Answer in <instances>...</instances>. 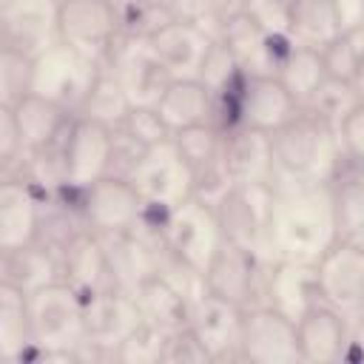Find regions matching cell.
<instances>
[{"mask_svg": "<svg viewBox=\"0 0 364 364\" xmlns=\"http://www.w3.org/2000/svg\"><path fill=\"white\" fill-rule=\"evenodd\" d=\"M276 77L290 91V97L299 102V108H304L313 100V94L321 88V82L327 80V68H324L321 51L296 46L287 54V60L279 65Z\"/></svg>", "mask_w": 364, "mask_h": 364, "instance_id": "obj_34", "label": "cell"}, {"mask_svg": "<svg viewBox=\"0 0 364 364\" xmlns=\"http://www.w3.org/2000/svg\"><path fill=\"white\" fill-rule=\"evenodd\" d=\"M119 128L128 136H134L136 142H142V145H154V142H162V139L171 136V131L165 128V122L156 114V108H142V105L131 108Z\"/></svg>", "mask_w": 364, "mask_h": 364, "instance_id": "obj_45", "label": "cell"}, {"mask_svg": "<svg viewBox=\"0 0 364 364\" xmlns=\"http://www.w3.org/2000/svg\"><path fill=\"white\" fill-rule=\"evenodd\" d=\"M142 324L136 301L119 287H105L85 296V341L105 350L111 358L117 347Z\"/></svg>", "mask_w": 364, "mask_h": 364, "instance_id": "obj_19", "label": "cell"}, {"mask_svg": "<svg viewBox=\"0 0 364 364\" xmlns=\"http://www.w3.org/2000/svg\"><path fill=\"white\" fill-rule=\"evenodd\" d=\"M26 151H23V139H20V128L14 122V111L9 105H0V165H3V176H14L20 171Z\"/></svg>", "mask_w": 364, "mask_h": 364, "instance_id": "obj_46", "label": "cell"}, {"mask_svg": "<svg viewBox=\"0 0 364 364\" xmlns=\"http://www.w3.org/2000/svg\"><path fill=\"white\" fill-rule=\"evenodd\" d=\"M293 6L296 0H245L239 11L270 34H290Z\"/></svg>", "mask_w": 364, "mask_h": 364, "instance_id": "obj_44", "label": "cell"}, {"mask_svg": "<svg viewBox=\"0 0 364 364\" xmlns=\"http://www.w3.org/2000/svg\"><path fill=\"white\" fill-rule=\"evenodd\" d=\"M117 11L119 37H139L151 40L171 17L162 6V0H111Z\"/></svg>", "mask_w": 364, "mask_h": 364, "instance_id": "obj_37", "label": "cell"}, {"mask_svg": "<svg viewBox=\"0 0 364 364\" xmlns=\"http://www.w3.org/2000/svg\"><path fill=\"white\" fill-rule=\"evenodd\" d=\"M364 26V0H296L290 37L304 48H327Z\"/></svg>", "mask_w": 364, "mask_h": 364, "instance_id": "obj_16", "label": "cell"}, {"mask_svg": "<svg viewBox=\"0 0 364 364\" xmlns=\"http://www.w3.org/2000/svg\"><path fill=\"white\" fill-rule=\"evenodd\" d=\"M338 134H341L344 156L364 165V100L344 117V122L338 125Z\"/></svg>", "mask_w": 364, "mask_h": 364, "instance_id": "obj_47", "label": "cell"}, {"mask_svg": "<svg viewBox=\"0 0 364 364\" xmlns=\"http://www.w3.org/2000/svg\"><path fill=\"white\" fill-rule=\"evenodd\" d=\"M162 6H165L171 20L193 23V26L210 31L213 37H219V28L225 20L219 0H162Z\"/></svg>", "mask_w": 364, "mask_h": 364, "instance_id": "obj_42", "label": "cell"}, {"mask_svg": "<svg viewBox=\"0 0 364 364\" xmlns=\"http://www.w3.org/2000/svg\"><path fill=\"white\" fill-rule=\"evenodd\" d=\"M63 151V171L68 188H91L111 171L114 154V128L74 117L60 142Z\"/></svg>", "mask_w": 364, "mask_h": 364, "instance_id": "obj_11", "label": "cell"}, {"mask_svg": "<svg viewBox=\"0 0 364 364\" xmlns=\"http://www.w3.org/2000/svg\"><path fill=\"white\" fill-rule=\"evenodd\" d=\"M225 245L222 225L216 219L213 205L191 196L182 205L171 208L162 225V247L196 267L199 273L208 270L219 247Z\"/></svg>", "mask_w": 364, "mask_h": 364, "instance_id": "obj_6", "label": "cell"}, {"mask_svg": "<svg viewBox=\"0 0 364 364\" xmlns=\"http://www.w3.org/2000/svg\"><path fill=\"white\" fill-rule=\"evenodd\" d=\"M299 350H301V361H313V364H330V361H341L347 353V336H350V321L333 310L330 304L318 301L316 307H310L299 321Z\"/></svg>", "mask_w": 364, "mask_h": 364, "instance_id": "obj_27", "label": "cell"}, {"mask_svg": "<svg viewBox=\"0 0 364 364\" xmlns=\"http://www.w3.org/2000/svg\"><path fill=\"white\" fill-rule=\"evenodd\" d=\"M327 185L333 196L338 239L364 245V165L344 156V162Z\"/></svg>", "mask_w": 364, "mask_h": 364, "instance_id": "obj_31", "label": "cell"}, {"mask_svg": "<svg viewBox=\"0 0 364 364\" xmlns=\"http://www.w3.org/2000/svg\"><path fill=\"white\" fill-rule=\"evenodd\" d=\"M128 179L142 202L154 208L171 210L193 196V168L182 156L173 136L148 145Z\"/></svg>", "mask_w": 364, "mask_h": 364, "instance_id": "obj_7", "label": "cell"}, {"mask_svg": "<svg viewBox=\"0 0 364 364\" xmlns=\"http://www.w3.org/2000/svg\"><path fill=\"white\" fill-rule=\"evenodd\" d=\"M131 100L125 97V91L119 88V82L111 77L108 68H102L97 85L91 88L85 105L80 108L77 117H85V119H94V122H102L108 128H119L131 111Z\"/></svg>", "mask_w": 364, "mask_h": 364, "instance_id": "obj_35", "label": "cell"}, {"mask_svg": "<svg viewBox=\"0 0 364 364\" xmlns=\"http://www.w3.org/2000/svg\"><path fill=\"white\" fill-rule=\"evenodd\" d=\"M46 196L26 176H3L0 182V250L37 242Z\"/></svg>", "mask_w": 364, "mask_h": 364, "instance_id": "obj_21", "label": "cell"}, {"mask_svg": "<svg viewBox=\"0 0 364 364\" xmlns=\"http://www.w3.org/2000/svg\"><path fill=\"white\" fill-rule=\"evenodd\" d=\"M165 341H168V333L154 327V324H139L114 353V361H122V364H156L162 361V353H165Z\"/></svg>", "mask_w": 364, "mask_h": 364, "instance_id": "obj_41", "label": "cell"}, {"mask_svg": "<svg viewBox=\"0 0 364 364\" xmlns=\"http://www.w3.org/2000/svg\"><path fill=\"white\" fill-rule=\"evenodd\" d=\"M154 108H156V114L162 117L165 128L173 136L185 128H196V125L210 122V117H213V91L196 77L193 80H171Z\"/></svg>", "mask_w": 364, "mask_h": 364, "instance_id": "obj_30", "label": "cell"}, {"mask_svg": "<svg viewBox=\"0 0 364 364\" xmlns=\"http://www.w3.org/2000/svg\"><path fill=\"white\" fill-rule=\"evenodd\" d=\"M239 358L256 364H296L301 361L296 321L270 304L245 307Z\"/></svg>", "mask_w": 364, "mask_h": 364, "instance_id": "obj_13", "label": "cell"}, {"mask_svg": "<svg viewBox=\"0 0 364 364\" xmlns=\"http://www.w3.org/2000/svg\"><path fill=\"white\" fill-rule=\"evenodd\" d=\"M242 318H245V307L205 290L199 299L191 301L188 330L193 333V338L199 341V347L208 353L210 361L239 358Z\"/></svg>", "mask_w": 364, "mask_h": 364, "instance_id": "obj_17", "label": "cell"}, {"mask_svg": "<svg viewBox=\"0 0 364 364\" xmlns=\"http://www.w3.org/2000/svg\"><path fill=\"white\" fill-rule=\"evenodd\" d=\"M145 202L131 185V179L122 176H102L91 188H85L82 196V213L85 225L97 233H114V230H134L142 219Z\"/></svg>", "mask_w": 364, "mask_h": 364, "instance_id": "obj_20", "label": "cell"}, {"mask_svg": "<svg viewBox=\"0 0 364 364\" xmlns=\"http://www.w3.org/2000/svg\"><path fill=\"white\" fill-rule=\"evenodd\" d=\"M102 74V65L80 51H74L65 43L51 46L40 57H34V88L31 94H40L60 108H65L71 117L80 114L85 105L91 88L97 85Z\"/></svg>", "mask_w": 364, "mask_h": 364, "instance_id": "obj_4", "label": "cell"}, {"mask_svg": "<svg viewBox=\"0 0 364 364\" xmlns=\"http://www.w3.org/2000/svg\"><path fill=\"white\" fill-rule=\"evenodd\" d=\"M102 68L111 71L134 108H154L171 82V74L154 54L151 43L139 37H119Z\"/></svg>", "mask_w": 364, "mask_h": 364, "instance_id": "obj_9", "label": "cell"}, {"mask_svg": "<svg viewBox=\"0 0 364 364\" xmlns=\"http://www.w3.org/2000/svg\"><path fill=\"white\" fill-rule=\"evenodd\" d=\"M108 270H111V284L134 293L142 282H148L156 273V259L162 245L142 236L139 230H114V233H100Z\"/></svg>", "mask_w": 364, "mask_h": 364, "instance_id": "obj_23", "label": "cell"}, {"mask_svg": "<svg viewBox=\"0 0 364 364\" xmlns=\"http://www.w3.org/2000/svg\"><path fill=\"white\" fill-rule=\"evenodd\" d=\"M162 361H210V358L199 347V341L193 338V333L188 327H179V330L168 333Z\"/></svg>", "mask_w": 364, "mask_h": 364, "instance_id": "obj_48", "label": "cell"}, {"mask_svg": "<svg viewBox=\"0 0 364 364\" xmlns=\"http://www.w3.org/2000/svg\"><path fill=\"white\" fill-rule=\"evenodd\" d=\"M233 100L239 128H256L267 134L282 128L299 111V102L276 74H242L233 85Z\"/></svg>", "mask_w": 364, "mask_h": 364, "instance_id": "obj_18", "label": "cell"}, {"mask_svg": "<svg viewBox=\"0 0 364 364\" xmlns=\"http://www.w3.org/2000/svg\"><path fill=\"white\" fill-rule=\"evenodd\" d=\"M34 88V57L3 48L0 51V105H17Z\"/></svg>", "mask_w": 364, "mask_h": 364, "instance_id": "obj_40", "label": "cell"}, {"mask_svg": "<svg viewBox=\"0 0 364 364\" xmlns=\"http://www.w3.org/2000/svg\"><path fill=\"white\" fill-rule=\"evenodd\" d=\"M242 3H245V0H219V6H222V11H225V17H228V14H236V11L242 9Z\"/></svg>", "mask_w": 364, "mask_h": 364, "instance_id": "obj_50", "label": "cell"}, {"mask_svg": "<svg viewBox=\"0 0 364 364\" xmlns=\"http://www.w3.org/2000/svg\"><path fill=\"white\" fill-rule=\"evenodd\" d=\"M222 168L233 185L273 179V139L267 131L233 128L225 131Z\"/></svg>", "mask_w": 364, "mask_h": 364, "instance_id": "obj_26", "label": "cell"}, {"mask_svg": "<svg viewBox=\"0 0 364 364\" xmlns=\"http://www.w3.org/2000/svg\"><path fill=\"white\" fill-rule=\"evenodd\" d=\"M216 40L225 43L242 74H276L287 54L296 48V40L290 34H270L242 11L222 20Z\"/></svg>", "mask_w": 364, "mask_h": 364, "instance_id": "obj_14", "label": "cell"}, {"mask_svg": "<svg viewBox=\"0 0 364 364\" xmlns=\"http://www.w3.org/2000/svg\"><path fill=\"white\" fill-rule=\"evenodd\" d=\"M57 253H60L63 282H68L82 296H91V293L105 290V287H114L111 284L108 259H105V247H102V239H100L97 230H91V228L77 230Z\"/></svg>", "mask_w": 364, "mask_h": 364, "instance_id": "obj_25", "label": "cell"}, {"mask_svg": "<svg viewBox=\"0 0 364 364\" xmlns=\"http://www.w3.org/2000/svg\"><path fill=\"white\" fill-rule=\"evenodd\" d=\"M347 321H350V336H347V353H344V358L364 361V310L358 316L347 318Z\"/></svg>", "mask_w": 364, "mask_h": 364, "instance_id": "obj_49", "label": "cell"}, {"mask_svg": "<svg viewBox=\"0 0 364 364\" xmlns=\"http://www.w3.org/2000/svg\"><path fill=\"white\" fill-rule=\"evenodd\" d=\"M318 301H321V290H318V270H316V264L273 259V264L267 270L264 304H270L273 310H279L287 318L299 321Z\"/></svg>", "mask_w": 364, "mask_h": 364, "instance_id": "obj_24", "label": "cell"}, {"mask_svg": "<svg viewBox=\"0 0 364 364\" xmlns=\"http://www.w3.org/2000/svg\"><path fill=\"white\" fill-rule=\"evenodd\" d=\"M173 142L179 145L182 156L188 159V165L193 168V179L205 171H213L222 165V145H225V131H219L216 125L205 122L196 128H185L179 134H173Z\"/></svg>", "mask_w": 364, "mask_h": 364, "instance_id": "obj_36", "label": "cell"}, {"mask_svg": "<svg viewBox=\"0 0 364 364\" xmlns=\"http://www.w3.org/2000/svg\"><path fill=\"white\" fill-rule=\"evenodd\" d=\"M60 253L43 242H31L14 250H0V282L23 290L26 296L60 282Z\"/></svg>", "mask_w": 364, "mask_h": 364, "instance_id": "obj_29", "label": "cell"}, {"mask_svg": "<svg viewBox=\"0 0 364 364\" xmlns=\"http://www.w3.org/2000/svg\"><path fill=\"white\" fill-rule=\"evenodd\" d=\"M3 48L40 57L60 43V0H0Z\"/></svg>", "mask_w": 364, "mask_h": 364, "instance_id": "obj_12", "label": "cell"}, {"mask_svg": "<svg viewBox=\"0 0 364 364\" xmlns=\"http://www.w3.org/2000/svg\"><path fill=\"white\" fill-rule=\"evenodd\" d=\"M134 301H136V310L142 316L145 324H154L165 333H173L179 327H188V310H191V301L176 293L168 282H162L156 273L142 282L134 293Z\"/></svg>", "mask_w": 364, "mask_h": 364, "instance_id": "obj_33", "label": "cell"}, {"mask_svg": "<svg viewBox=\"0 0 364 364\" xmlns=\"http://www.w3.org/2000/svg\"><path fill=\"white\" fill-rule=\"evenodd\" d=\"M270 264H273V259L225 242L205 270V284L210 293H216L239 307L264 304Z\"/></svg>", "mask_w": 364, "mask_h": 364, "instance_id": "obj_8", "label": "cell"}, {"mask_svg": "<svg viewBox=\"0 0 364 364\" xmlns=\"http://www.w3.org/2000/svg\"><path fill=\"white\" fill-rule=\"evenodd\" d=\"M34 353L28 296L0 282V364H23Z\"/></svg>", "mask_w": 364, "mask_h": 364, "instance_id": "obj_32", "label": "cell"}, {"mask_svg": "<svg viewBox=\"0 0 364 364\" xmlns=\"http://www.w3.org/2000/svg\"><path fill=\"white\" fill-rule=\"evenodd\" d=\"M119 40L111 0H60V43L105 65Z\"/></svg>", "mask_w": 364, "mask_h": 364, "instance_id": "obj_10", "label": "cell"}, {"mask_svg": "<svg viewBox=\"0 0 364 364\" xmlns=\"http://www.w3.org/2000/svg\"><path fill=\"white\" fill-rule=\"evenodd\" d=\"M9 108L14 111V122L20 128V139H23L26 156L34 154V151H43V148L57 145L63 139L68 122L74 119L65 108H60L57 102L40 97V94H28L17 105H9Z\"/></svg>", "mask_w": 364, "mask_h": 364, "instance_id": "obj_28", "label": "cell"}, {"mask_svg": "<svg viewBox=\"0 0 364 364\" xmlns=\"http://www.w3.org/2000/svg\"><path fill=\"white\" fill-rule=\"evenodd\" d=\"M213 210L222 225L225 242L273 259V250H270V210H273L270 182L230 185L228 193L213 205Z\"/></svg>", "mask_w": 364, "mask_h": 364, "instance_id": "obj_5", "label": "cell"}, {"mask_svg": "<svg viewBox=\"0 0 364 364\" xmlns=\"http://www.w3.org/2000/svg\"><path fill=\"white\" fill-rule=\"evenodd\" d=\"M148 43L159 57V63L165 65V71L171 74V80H193V77L199 80V71L216 37L193 23L168 20Z\"/></svg>", "mask_w": 364, "mask_h": 364, "instance_id": "obj_22", "label": "cell"}, {"mask_svg": "<svg viewBox=\"0 0 364 364\" xmlns=\"http://www.w3.org/2000/svg\"><path fill=\"white\" fill-rule=\"evenodd\" d=\"M361 100H364V91H361L358 85L327 77V80L321 82V88L313 94V100H310L304 108H310L313 114L324 117L327 122H333V125L338 128V125L344 122V117H347Z\"/></svg>", "mask_w": 364, "mask_h": 364, "instance_id": "obj_39", "label": "cell"}, {"mask_svg": "<svg viewBox=\"0 0 364 364\" xmlns=\"http://www.w3.org/2000/svg\"><path fill=\"white\" fill-rule=\"evenodd\" d=\"M270 250L273 259L316 264L336 242V213L330 185L307 182H270Z\"/></svg>", "mask_w": 364, "mask_h": 364, "instance_id": "obj_1", "label": "cell"}, {"mask_svg": "<svg viewBox=\"0 0 364 364\" xmlns=\"http://www.w3.org/2000/svg\"><path fill=\"white\" fill-rule=\"evenodd\" d=\"M28 318L34 338L28 361H74L85 341V296L80 290L60 279L28 293Z\"/></svg>", "mask_w": 364, "mask_h": 364, "instance_id": "obj_3", "label": "cell"}, {"mask_svg": "<svg viewBox=\"0 0 364 364\" xmlns=\"http://www.w3.org/2000/svg\"><path fill=\"white\" fill-rule=\"evenodd\" d=\"M318 290L321 301L353 318L364 310V245L338 239L318 262Z\"/></svg>", "mask_w": 364, "mask_h": 364, "instance_id": "obj_15", "label": "cell"}, {"mask_svg": "<svg viewBox=\"0 0 364 364\" xmlns=\"http://www.w3.org/2000/svg\"><path fill=\"white\" fill-rule=\"evenodd\" d=\"M321 60H324L327 77L358 85L364 77V26L353 34L338 37L327 48H321Z\"/></svg>", "mask_w": 364, "mask_h": 364, "instance_id": "obj_38", "label": "cell"}, {"mask_svg": "<svg viewBox=\"0 0 364 364\" xmlns=\"http://www.w3.org/2000/svg\"><path fill=\"white\" fill-rule=\"evenodd\" d=\"M239 77H242V71H239L233 54L225 48L222 40H216V43L210 46L208 57H205V65H202V71H199V80H202L213 94H222V91H228V88H233V85L239 82Z\"/></svg>", "mask_w": 364, "mask_h": 364, "instance_id": "obj_43", "label": "cell"}, {"mask_svg": "<svg viewBox=\"0 0 364 364\" xmlns=\"http://www.w3.org/2000/svg\"><path fill=\"white\" fill-rule=\"evenodd\" d=\"M273 139V179L270 182H330L344 162L341 134L333 122L299 108L282 128L270 134Z\"/></svg>", "mask_w": 364, "mask_h": 364, "instance_id": "obj_2", "label": "cell"}]
</instances>
